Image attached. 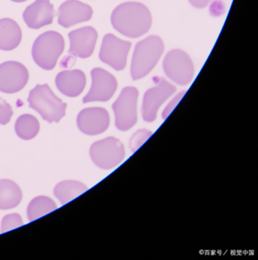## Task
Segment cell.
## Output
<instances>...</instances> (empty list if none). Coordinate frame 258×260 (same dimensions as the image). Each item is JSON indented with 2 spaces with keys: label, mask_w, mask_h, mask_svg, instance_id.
<instances>
[{
  "label": "cell",
  "mask_w": 258,
  "mask_h": 260,
  "mask_svg": "<svg viewBox=\"0 0 258 260\" xmlns=\"http://www.w3.org/2000/svg\"><path fill=\"white\" fill-rule=\"evenodd\" d=\"M153 135V132L147 129H141L132 135L130 140V148L132 152H136Z\"/></svg>",
  "instance_id": "22"
},
{
  "label": "cell",
  "mask_w": 258,
  "mask_h": 260,
  "mask_svg": "<svg viewBox=\"0 0 258 260\" xmlns=\"http://www.w3.org/2000/svg\"><path fill=\"white\" fill-rule=\"evenodd\" d=\"M92 86L83 103L92 102H107L118 89V81L112 74L102 68H94L91 71Z\"/></svg>",
  "instance_id": "9"
},
{
  "label": "cell",
  "mask_w": 258,
  "mask_h": 260,
  "mask_svg": "<svg viewBox=\"0 0 258 260\" xmlns=\"http://www.w3.org/2000/svg\"><path fill=\"white\" fill-rule=\"evenodd\" d=\"M211 0H189L190 4L197 9H203L210 3Z\"/></svg>",
  "instance_id": "26"
},
{
  "label": "cell",
  "mask_w": 258,
  "mask_h": 260,
  "mask_svg": "<svg viewBox=\"0 0 258 260\" xmlns=\"http://www.w3.org/2000/svg\"><path fill=\"white\" fill-rule=\"evenodd\" d=\"M29 107L37 111L45 121L59 122L66 115L67 104L54 94L48 83L38 84L28 95Z\"/></svg>",
  "instance_id": "3"
},
{
  "label": "cell",
  "mask_w": 258,
  "mask_h": 260,
  "mask_svg": "<svg viewBox=\"0 0 258 260\" xmlns=\"http://www.w3.org/2000/svg\"><path fill=\"white\" fill-rule=\"evenodd\" d=\"M110 116L103 108H88L83 109L77 117V125L83 133L98 135L108 128Z\"/></svg>",
  "instance_id": "13"
},
{
  "label": "cell",
  "mask_w": 258,
  "mask_h": 260,
  "mask_svg": "<svg viewBox=\"0 0 258 260\" xmlns=\"http://www.w3.org/2000/svg\"><path fill=\"white\" fill-rule=\"evenodd\" d=\"M98 32L92 26L83 27L68 34L70 47L69 54L82 59L91 57L95 51L98 40Z\"/></svg>",
  "instance_id": "14"
},
{
  "label": "cell",
  "mask_w": 258,
  "mask_h": 260,
  "mask_svg": "<svg viewBox=\"0 0 258 260\" xmlns=\"http://www.w3.org/2000/svg\"><path fill=\"white\" fill-rule=\"evenodd\" d=\"M55 83L62 94L70 98H75L79 96L86 88V74L81 70L61 71L56 76Z\"/></svg>",
  "instance_id": "16"
},
{
  "label": "cell",
  "mask_w": 258,
  "mask_h": 260,
  "mask_svg": "<svg viewBox=\"0 0 258 260\" xmlns=\"http://www.w3.org/2000/svg\"><path fill=\"white\" fill-rule=\"evenodd\" d=\"M15 129L19 138L28 141L33 139L39 134L40 124L35 117L25 114L18 118Z\"/></svg>",
  "instance_id": "21"
},
{
  "label": "cell",
  "mask_w": 258,
  "mask_h": 260,
  "mask_svg": "<svg viewBox=\"0 0 258 260\" xmlns=\"http://www.w3.org/2000/svg\"><path fill=\"white\" fill-rule=\"evenodd\" d=\"M29 80V73L25 65L17 61H7L0 64V92L7 94L19 92Z\"/></svg>",
  "instance_id": "10"
},
{
  "label": "cell",
  "mask_w": 258,
  "mask_h": 260,
  "mask_svg": "<svg viewBox=\"0 0 258 260\" xmlns=\"http://www.w3.org/2000/svg\"><path fill=\"white\" fill-rule=\"evenodd\" d=\"M54 201L46 196H39L30 202L27 209L28 220L30 221L40 218L57 209Z\"/></svg>",
  "instance_id": "20"
},
{
  "label": "cell",
  "mask_w": 258,
  "mask_h": 260,
  "mask_svg": "<svg viewBox=\"0 0 258 260\" xmlns=\"http://www.w3.org/2000/svg\"><path fill=\"white\" fill-rule=\"evenodd\" d=\"M22 199V192L19 185L10 179L0 180V209L16 208Z\"/></svg>",
  "instance_id": "18"
},
{
  "label": "cell",
  "mask_w": 258,
  "mask_h": 260,
  "mask_svg": "<svg viewBox=\"0 0 258 260\" xmlns=\"http://www.w3.org/2000/svg\"><path fill=\"white\" fill-rule=\"evenodd\" d=\"M130 48L131 42L121 40L113 34H107L103 39L99 59L115 71H123L127 65Z\"/></svg>",
  "instance_id": "8"
},
{
  "label": "cell",
  "mask_w": 258,
  "mask_h": 260,
  "mask_svg": "<svg viewBox=\"0 0 258 260\" xmlns=\"http://www.w3.org/2000/svg\"><path fill=\"white\" fill-rule=\"evenodd\" d=\"M11 1L15 3H24L26 2L28 0H11Z\"/></svg>",
  "instance_id": "27"
},
{
  "label": "cell",
  "mask_w": 258,
  "mask_h": 260,
  "mask_svg": "<svg viewBox=\"0 0 258 260\" xmlns=\"http://www.w3.org/2000/svg\"><path fill=\"white\" fill-rule=\"evenodd\" d=\"M163 41L159 36H149L138 42L132 57L130 73L133 80L148 75L157 64L164 52Z\"/></svg>",
  "instance_id": "2"
},
{
  "label": "cell",
  "mask_w": 258,
  "mask_h": 260,
  "mask_svg": "<svg viewBox=\"0 0 258 260\" xmlns=\"http://www.w3.org/2000/svg\"><path fill=\"white\" fill-rule=\"evenodd\" d=\"M13 115L12 106L6 100L0 97V124H8Z\"/></svg>",
  "instance_id": "24"
},
{
  "label": "cell",
  "mask_w": 258,
  "mask_h": 260,
  "mask_svg": "<svg viewBox=\"0 0 258 260\" xmlns=\"http://www.w3.org/2000/svg\"><path fill=\"white\" fill-rule=\"evenodd\" d=\"M23 225L22 217L18 214H9L5 216L2 220L1 233L7 232L9 231L19 228Z\"/></svg>",
  "instance_id": "23"
},
{
  "label": "cell",
  "mask_w": 258,
  "mask_h": 260,
  "mask_svg": "<svg viewBox=\"0 0 258 260\" xmlns=\"http://www.w3.org/2000/svg\"><path fill=\"white\" fill-rule=\"evenodd\" d=\"M87 190L88 187L78 181H63L56 185L54 194L62 205H66Z\"/></svg>",
  "instance_id": "19"
},
{
  "label": "cell",
  "mask_w": 258,
  "mask_h": 260,
  "mask_svg": "<svg viewBox=\"0 0 258 260\" xmlns=\"http://www.w3.org/2000/svg\"><path fill=\"white\" fill-rule=\"evenodd\" d=\"M22 16L28 28L38 30L53 23L55 10L50 0H35L25 9Z\"/></svg>",
  "instance_id": "15"
},
{
  "label": "cell",
  "mask_w": 258,
  "mask_h": 260,
  "mask_svg": "<svg viewBox=\"0 0 258 260\" xmlns=\"http://www.w3.org/2000/svg\"><path fill=\"white\" fill-rule=\"evenodd\" d=\"M114 28L130 39H137L150 31L152 15L143 4L127 2L114 10L110 17Z\"/></svg>",
  "instance_id": "1"
},
{
  "label": "cell",
  "mask_w": 258,
  "mask_h": 260,
  "mask_svg": "<svg viewBox=\"0 0 258 260\" xmlns=\"http://www.w3.org/2000/svg\"><path fill=\"white\" fill-rule=\"evenodd\" d=\"M65 49V40L60 33L48 31L42 33L33 44L31 54L38 66L45 71H51Z\"/></svg>",
  "instance_id": "4"
},
{
  "label": "cell",
  "mask_w": 258,
  "mask_h": 260,
  "mask_svg": "<svg viewBox=\"0 0 258 260\" xmlns=\"http://www.w3.org/2000/svg\"><path fill=\"white\" fill-rule=\"evenodd\" d=\"M22 32L19 24L12 19H0V50L13 51L20 45Z\"/></svg>",
  "instance_id": "17"
},
{
  "label": "cell",
  "mask_w": 258,
  "mask_h": 260,
  "mask_svg": "<svg viewBox=\"0 0 258 260\" xmlns=\"http://www.w3.org/2000/svg\"><path fill=\"white\" fill-rule=\"evenodd\" d=\"M93 10L88 4L80 0H66L59 7L57 16L58 24L63 28H70L92 19Z\"/></svg>",
  "instance_id": "12"
},
{
  "label": "cell",
  "mask_w": 258,
  "mask_h": 260,
  "mask_svg": "<svg viewBox=\"0 0 258 260\" xmlns=\"http://www.w3.org/2000/svg\"><path fill=\"white\" fill-rule=\"evenodd\" d=\"M185 91H183V92H180L178 95H176L169 103H168V106L165 107V109H164L163 112H162V117L163 119H166L168 116H169L170 114L172 112V111L174 110V108L177 106V105L178 104L179 102L180 101L182 98H183V95L185 94Z\"/></svg>",
  "instance_id": "25"
},
{
  "label": "cell",
  "mask_w": 258,
  "mask_h": 260,
  "mask_svg": "<svg viewBox=\"0 0 258 260\" xmlns=\"http://www.w3.org/2000/svg\"><path fill=\"white\" fill-rule=\"evenodd\" d=\"M163 70L170 80L180 86L189 84L194 78V63L189 55L181 50H172L167 54Z\"/></svg>",
  "instance_id": "7"
},
{
  "label": "cell",
  "mask_w": 258,
  "mask_h": 260,
  "mask_svg": "<svg viewBox=\"0 0 258 260\" xmlns=\"http://www.w3.org/2000/svg\"><path fill=\"white\" fill-rule=\"evenodd\" d=\"M90 156L99 168L110 170L122 162L125 149L120 140L110 137L94 143L90 148Z\"/></svg>",
  "instance_id": "6"
},
{
  "label": "cell",
  "mask_w": 258,
  "mask_h": 260,
  "mask_svg": "<svg viewBox=\"0 0 258 260\" xmlns=\"http://www.w3.org/2000/svg\"><path fill=\"white\" fill-rule=\"evenodd\" d=\"M138 89L132 86L121 91L118 100L112 105L116 127L122 132L130 130L137 121Z\"/></svg>",
  "instance_id": "5"
},
{
  "label": "cell",
  "mask_w": 258,
  "mask_h": 260,
  "mask_svg": "<svg viewBox=\"0 0 258 260\" xmlns=\"http://www.w3.org/2000/svg\"><path fill=\"white\" fill-rule=\"evenodd\" d=\"M175 91L176 88L164 79H161L156 86L148 89L142 100V115L144 121H154L159 108Z\"/></svg>",
  "instance_id": "11"
}]
</instances>
